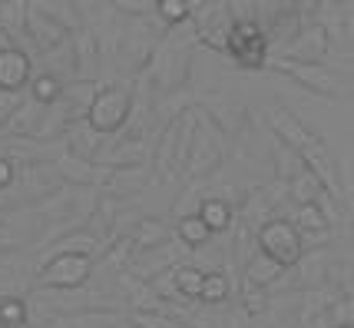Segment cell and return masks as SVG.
<instances>
[{"mask_svg":"<svg viewBox=\"0 0 354 328\" xmlns=\"http://www.w3.org/2000/svg\"><path fill=\"white\" fill-rule=\"evenodd\" d=\"M265 123H268V129L275 133V140L281 143V146L295 149V153H298L301 159L328 153V146H324L322 133L308 129V126L301 123V120H298V116H295V113L285 107V103H265Z\"/></svg>","mask_w":354,"mask_h":328,"instance_id":"6da1fadb","label":"cell"},{"mask_svg":"<svg viewBox=\"0 0 354 328\" xmlns=\"http://www.w3.org/2000/svg\"><path fill=\"white\" fill-rule=\"evenodd\" d=\"M159 33H153V27L146 24V20H133V17H126L123 20V37H120V50H116V57H120V66H123L126 73H136L142 77L149 66H153V57L156 50H159Z\"/></svg>","mask_w":354,"mask_h":328,"instance_id":"7a4b0ae2","label":"cell"},{"mask_svg":"<svg viewBox=\"0 0 354 328\" xmlns=\"http://www.w3.org/2000/svg\"><path fill=\"white\" fill-rule=\"evenodd\" d=\"M129 113H133V90L123 83H109L100 90L96 103L86 113V123L103 133V136H116L123 133V126L129 123Z\"/></svg>","mask_w":354,"mask_h":328,"instance_id":"3957f363","label":"cell"},{"mask_svg":"<svg viewBox=\"0 0 354 328\" xmlns=\"http://www.w3.org/2000/svg\"><path fill=\"white\" fill-rule=\"evenodd\" d=\"M259 252L268 255L285 272L298 266L301 255H305V246H301V235L292 226V219H285V216L268 219L262 229H259Z\"/></svg>","mask_w":354,"mask_h":328,"instance_id":"277c9868","label":"cell"},{"mask_svg":"<svg viewBox=\"0 0 354 328\" xmlns=\"http://www.w3.org/2000/svg\"><path fill=\"white\" fill-rule=\"evenodd\" d=\"M93 268H96L93 255H57L44 268H37V289L77 292L93 279Z\"/></svg>","mask_w":354,"mask_h":328,"instance_id":"5b68a950","label":"cell"},{"mask_svg":"<svg viewBox=\"0 0 354 328\" xmlns=\"http://www.w3.org/2000/svg\"><path fill=\"white\" fill-rule=\"evenodd\" d=\"M196 27V40L205 44V50L216 53H229V30H232V10L229 3H216V0H192V20Z\"/></svg>","mask_w":354,"mask_h":328,"instance_id":"8992f818","label":"cell"},{"mask_svg":"<svg viewBox=\"0 0 354 328\" xmlns=\"http://www.w3.org/2000/svg\"><path fill=\"white\" fill-rule=\"evenodd\" d=\"M272 70L278 73H285V77H292L298 86H305L311 90L315 96H322V100H335L341 93V83H338V73L335 70H328V66H315V63H295V60H285V57H272L268 60Z\"/></svg>","mask_w":354,"mask_h":328,"instance_id":"52a82bcc","label":"cell"},{"mask_svg":"<svg viewBox=\"0 0 354 328\" xmlns=\"http://www.w3.org/2000/svg\"><path fill=\"white\" fill-rule=\"evenodd\" d=\"M14 186H20V203H44L46 196L60 192L66 183H63L57 163H53V159H44V163L20 166Z\"/></svg>","mask_w":354,"mask_h":328,"instance_id":"ba28073f","label":"cell"},{"mask_svg":"<svg viewBox=\"0 0 354 328\" xmlns=\"http://www.w3.org/2000/svg\"><path fill=\"white\" fill-rule=\"evenodd\" d=\"M27 37H30L33 50H37V57H40V53H50V50L63 47V44H66L73 33L66 30L57 17L46 14L44 3H37V0H33L30 14H27Z\"/></svg>","mask_w":354,"mask_h":328,"instance_id":"9c48e42d","label":"cell"},{"mask_svg":"<svg viewBox=\"0 0 354 328\" xmlns=\"http://www.w3.org/2000/svg\"><path fill=\"white\" fill-rule=\"evenodd\" d=\"M328 53H331V44H328V37H324L322 24H311V27H305V30L298 33L288 47L281 50V57H285V60L315 63V66H324Z\"/></svg>","mask_w":354,"mask_h":328,"instance_id":"30bf717a","label":"cell"},{"mask_svg":"<svg viewBox=\"0 0 354 328\" xmlns=\"http://www.w3.org/2000/svg\"><path fill=\"white\" fill-rule=\"evenodd\" d=\"M33 80V57L17 47L0 50V93H24Z\"/></svg>","mask_w":354,"mask_h":328,"instance_id":"8fae6325","label":"cell"},{"mask_svg":"<svg viewBox=\"0 0 354 328\" xmlns=\"http://www.w3.org/2000/svg\"><path fill=\"white\" fill-rule=\"evenodd\" d=\"M63 143H66V153H70V156L86 159V163L96 166V159H100L103 146H106V136H103V133H96L86 120H80V123H73L70 129H66Z\"/></svg>","mask_w":354,"mask_h":328,"instance_id":"7c38bea8","label":"cell"},{"mask_svg":"<svg viewBox=\"0 0 354 328\" xmlns=\"http://www.w3.org/2000/svg\"><path fill=\"white\" fill-rule=\"evenodd\" d=\"M172 239V229L162 222V219H139L136 226L129 229V242H133V255H142V252L162 249Z\"/></svg>","mask_w":354,"mask_h":328,"instance_id":"4fadbf2b","label":"cell"},{"mask_svg":"<svg viewBox=\"0 0 354 328\" xmlns=\"http://www.w3.org/2000/svg\"><path fill=\"white\" fill-rule=\"evenodd\" d=\"M73 53H77V70H80V80H96L93 73L100 70V60H103V50H100V40L90 27H80L73 30Z\"/></svg>","mask_w":354,"mask_h":328,"instance_id":"5bb4252c","label":"cell"},{"mask_svg":"<svg viewBox=\"0 0 354 328\" xmlns=\"http://www.w3.org/2000/svg\"><path fill=\"white\" fill-rule=\"evenodd\" d=\"M53 163H57V170H60L63 183H73V189L77 186H100V179H103V172H106V170H100V166H93V163H86V159L70 156V153L53 156Z\"/></svg>","mask_w":354,"mask_h":328,"instance_id":"9a60e30c","label":"cell"},{"mask_svg":"<svg viewBox=\"0 0 354 328\" xmlns=\"http://www.w3.org/2000/svg\"><path fill=\"white\" fill-rule=\"evenodd\" d=\"M242 279L252 282V285H259V289H265V292H272L278 282L285 279V268L275 266V262H272L268 255H262V252H259V255H255V259H252V262L245 266Z\"/></svg>","mask_w":354,"mask_h":328,"instance_id":"2e32d148","label":"cell"},{"mask_svg":"<svg viewBox=\"0 0 354 328\" xmlns=\"http://www.w3.org/2000/svg\"><path fill=\"white\" fill-rule=\"evenodd\" d=\"M199 219L209 226V233L212 235H222L232 229V222H235V209L229 203H222L216 196H205L199 206Z\"/></svg>","mask_w":354,"mask_h":328,"instance_id":"e0dca14e","label":"cell"},{"mask_svg":"<svg viewBox=\"0 0 354 328\" xmlns=\"http://www.w3.org/2000/svg\"><path fill=\"white\" fill-rule=\"evenodd\" d=\"M229 255L235 259V262H242V266H248V262L259 255V235L252 233V229H248V226L239 216H235V222H232Z\"/></svg>","mask_w":354,"mask_h":328,"instance_id":"ac0fdd59","label":"cell"},{"mask_svg":"<svg viewBox=\"0 0 354 328\" xmlns=\"http://www.w3.org/2000/svg\"><path fill=\"white\" fill-rule=\"evenodd\" d=\"M324 192H328V189L322 186V179H318L311 170L298 172L292 183H288V199H292L295 206H315Z\"/></svg>","mask_w":354,"mask_h":328,"instance_id":"d6986e66","label":"cell"},{"mask_svg":"<svg viewBox=\"0 0 354 328\" xmlns=\"http://www.w3.org/2000/svg\"><path fill=\"white\" fill-rule=\"evenodd\" d=\"M172 235L183 242L185 249H202V246H209L216 235L209 233V226L202 222L199 216H185L176 222V229H172Z\"/></svg>","mask_w":354,"mask_h":328,"instance_id":"ffe728a7","label":"cell"},{"mask_svg":"<svg viewBox=\"0 0 354 328\" xmlns=\"http://www.w3.org/2000/svg\"><path fill=\"white\" fill-rule=\"evenodd\" d=\"M272 176L275 179H281V183H292L298 172H305L308 166H305V159L298 156L295 149H288V146H281V143H275V149H272Z\"/></svg>","mask_w":354,"mask_h":328,"instance_id":"44dd1931","label":"cell"},{"mask_svg":"<svg viewBox=\"0 0 354 328\" xmlns=\"http://www.w3.org/2000/svg\"><path fill=\"white\" fill-rule=\"evenodd\" d=\"M63 90H66V83L63 80H57L53 73H33V80H30V86H27V93L40 103V107H53L57 100L63 96Z\"/></svg>","mask_w":354,"mask_h":328,"instance_id":"7402d4cb","label":"cell"},{"mask_svg":"<svg viewBox=\"0 0 354 328\" xmlns=\"http://www.w3.org/2000/svg\"><path fill=\"white\" fill-rule=\"evenodd\" d=\"M156 17L166 30L185 27L192 20V3L189 0H156Z\"/></svg>","mask_w":354,"mask_h":328,"instance_id":"603a6c76","label":"cell"},{"mask_svg":"<svg viewBox=\"0 0 354 328\" xmlns=\"http://www.w3.org/2000/svg\"><path fill=\"white\" fill-rule=\"evenodd\" d=\"M232 292H235L232 279L222 272V268H216V272H205V285H202L199 302L202 305H222V302H229Z\"/></svg>","mask_w":354,"mask_h":328,"instance_id":"cb8c5ba5","label":"cell"},{"mask_svg":"<svg viewBox=\"0 0 354 328\" xmlns=\"http://www.w3.org/2000/svg\"><path fill=\"white\" fill-rule=\"evenodd\" d=\"M202 285H205V272L199 266H179L176 268V289L179 295L189 298V302H199Z\"/></svg>","mask_w":354,"mask_h":328,"instance_id":"d4e9b609","label":"cell"},{"mask_svg":"<svg viewBox=\"0 0 354 328\" xmlns=\"http://www.w3.org/2000/svg\"><path fill=\"white\" fill-rule=\"evenodd\" d=\"M205 196H209V192H205V183H189L183 196L172 203V219L179 222V219H185V216H199V206Z\"/></svg>","mask_w":354,"mask_h":328,"instance_id":"484cf974","label":"cell"},{"mask_svg":"<svg viewBox=\"0 0 354 328\" xmlns=\"http://www.w3.org/2000/svg\"><path fill=\"white\" fill-rule=\"evenodd\" d=\"M30 322V305L20 295H3L0 298V328H14Z\"/></svg>","mask_w":354,"mask_h":328,"instance_id":"4316f807","label":"cell"},{"mask_svg":"<svg viewBox=\"0 0 354 328\" xmlns=\"http://www.w3.org/2000/svg\"><path fill=\"white\" fill-rule=\"evenodd\" d=\"M239 302H242V312L252 315V318H262L268 312V292L245 279H242V289H239Z\"/></svg>","mask_w":354,"mask_h":328,"instance_id":"83f0119b","label":"cell"},{"mask_svg":"<svg viewBox=\"0 0 354 328\" xmlns=\"http://www.w3.org/2000/svg\"><path fill=\"white\" fill-rule=\"evenodd\" d=\"M292 226L298 229V235H308V233H324V229H331L328 222H324V216L318 212V206H298L295 209V219Z\"/></svg>","mask_w":354,"mask_h":328,"instance_id":"f1b7e54d","label":"cell"},{"mask_svg":"<svg viewBox=\"0 0 354 328\" xmlns=\"http://www.w3.org/2000/svg\"><path fill=\"white\" fill-rule=\"evenodd\" d=\"M129 325L133 328H183L166 312H133L129 315Z\"/></svg>","mask_w":354,"mask_h":328,"instance_id":"f546056e","label":"cell"},{"mask_svg":"<svg viewBox=\"0 0 354 328\" xmlns=\"http://www.w3.org/2000/svg\"><path fill=\"white\" fill-rule=\"evenodd\" d=\"M315 206H318V212L324 216V222H328V226H344V209H341V203L331 196V192H324Z\"/></svg>","mask_w":354,"mask_h":328,"instance_id":"4dcf8cb0","label":"cell"},{"mask_svg":"<svg viewBox=\"0 0 354 328\" xmlns=\"http://www.w3.org/2000/svg\"><path fill=\"white\" fill-rule=\"evenodd\" d=\"M338 166V186L344 196H354V156H338L335 159Z\"/></svg>","mask_w":354,"mask_h":328,"instance_id":"1f68e13d","label":"cell"},{"mask_svg":"<svg viewBox=\"0 0 354 328\" xmlns=\"http://www.w3.org/2000/svg\"><path fill=\"white\" fill-rule=\"evenodd\" d=\"M14 183H17V166L10 159H0V192H7Z\"/></svg>","mask_w":354,"mask_h":328,"instance_id":"d6a6232c","label":"cell"},{"mask_svg":"<svg viewBox=\"0 0 354 328\" xmlns=\"http://www.w3.org/2000/svg\"><path fill=\"white\" fill-rule=\"evenodd\" d=\"M14 328H33V325H30V322H24V325H14Z\"/></svg>","mask_w":354,"mask_h":328,"instance_id":"836d02e7","label":"cell"},{"mask_svg":"<svg viewBox=\"0 0 354 328\" xmlns=\"http://www.w3.org/2000/svg\"><path fill=\"white\" fill-rule=\"evenodd\" d=\"M348 328H351V325H348Z\"/></svg>","mask_w":354,"mask_h":328,"instance_id":"e575fe53","label":"cell"}]
</instances>
